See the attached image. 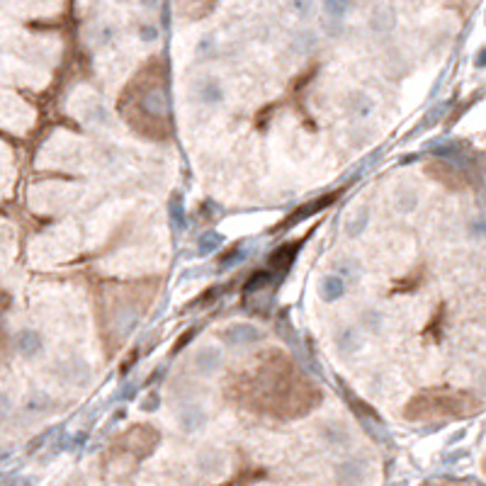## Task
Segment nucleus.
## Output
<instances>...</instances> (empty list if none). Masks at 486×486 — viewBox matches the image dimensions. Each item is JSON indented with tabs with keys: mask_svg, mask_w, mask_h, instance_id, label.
<instances>
[{
	"mask_svg": "<svg viewBox=\"0 0 486 486\" xmlns=\"http://www.w3.org/2000/svg\"><path fill=\"white\" fill-rule=\"evenodd\" d=\"M365 321H367V324H370V329H372V331H377V329H380V326H382V316H380V314H375V311H370V314L365 316Z\"/></svg>",
	"mask_w": 486,
	"mask_h": 486,
	"instance_id": "nucleus-22",
	"label": "nucleus"
},
{
	"mask_svg": "<svg viewBox=\"0 0 486 486\" xmlns=\"http://www.w3.org/2000/svg\"><path fill=\"white\" fill-rule=\"evenodd\" d=\"M222 245V236H219L217 231H207V234H202V236L197 238V250H199V255H209V253H214V250Z\"/></svg>",
	"mask_w": 486,
	"mask_h": 486,
	"instance_id": "nucleus-11",
	"label": "nucleus"
},
{
	"mask_svg": "<svg viewBox=\"0 0 486 486\" xmlns=\"http://www.w3.org/2000/svg\"><path fill=\"white\" fill-rule=\"evenodd\" d=\"M194 365H197L199 372L209 375V372L219 370V365H222V352H219L217 348H202V350L194 355Z\"/></svg>",
	"mask_w": 486,
	"mask_h": 486,
	"instance_id": "nucleus-5",
	"label": "nucleus"
},
{
	"mask_svg": "<svg viewBox=\"0 0 486 486\" xmlns=\"http://www.w3.org/2000/svg\"><path fill=\"white\" fill-rule=\"evenodd\" d=\"M392 24H394V10L389 8V5H382V8H377L375 13H372V27L375 29L385 32Z\"/></svg>",
	"mask_w": 486,
	"mask_h": 486,
	"instance_id": "nucleus-9",
	"label": "nucleus"
},
{
	"mask_svg": "<svg viewBox=\"0 0 486 486\" xmlns=\"http://www.w3.org/2000/svg\"><path fill=\"white\" fill-rule=\"evenodd\" d=\"M141 5H144V8H153V5L158 3V0H139Z\"/></svg>",
	"mask_w": 486,
	"mask_h": 486,
	"instance_id": "nucleus-25",
	"label": "nucleus"
},
{
	"mask_svg": "<svg viewBox=\"0 0 486 486\" xmlns=\"http://www.w3.org/2000/svg\"><path fill=\"white\" fill-rule=\"evenodd\" d=\"M222 338L224 343H229V345H250V343H255L260 338V334L253 324H234L224 331Z\"/></svg>",
	"mask_w": 486,
	"mask_h": 486,
	"instance_id": "nucleus-1",
	"label": "nucleus"
},
{
	"mask_svg": "<svg viewBox=\"0 0 486 486\" xmlns=\"http://www.w3.org/2000/svg\"><path fill=\"white\" fill-rule=\"evenodd\" d=\"M372 100L367 95H355L352 97V112H355L357 117H367L372 112Z\"/></svg>",
	"mask_w": 486,
	"mask_h": 486,
	"instance_id": "nucleus-16",
	"label": "nucleus"
},
{
	"mask_svg": "<svg viewBox=\"0 0 486 486\" xmlns=\"http://www.w3.org/2000/svg\"><path fill=\"white\" fill-rule=\"evenodd\" d=\"M309 5H311V0H294V10H296V13H301V15L309 10Z\"/></svg>",
	"mask_w": 486,
	"mask_h": 486,
	"instance_id": "nucleus-24",
	"label": "nucleus"
},
{
	"mask_svg": "<svg viewBox=\"0 0 486 486\" xmlns=\"http://www.w3.org/2000/svg\"><path fill=\"white\" fill-rule=\"evenodd\" d=\"M243 258H245V250L243 248H234V250H229V255H222V258H219V263H222V265H234V263H241Z\"/></svg>",
	"mask_w": 486,
	"mask_h": 486,
	"instance_id": "nucleus-19",
	"label": "nucleus"
},
{
	"mask_svg": "<svg viewBox=\"0 0 486 486\" xmlns=\"http://www.w3.org/2000/svg\"><path fill=\"white\" fill-rule=\"evenodd\" d=\"M270 283H273V273L270 270H255L248 278V283L243 285V292L245 294H255V292H263Z\"/></svg>",
	"mask_w": 486,
	"mask_h": 486,
	"instance_id": "nucleus-7",
	"label": "nucleus"
},
{
	"mask_svg": "<svg viewBox=\"0 0 486 486\" xmlns=\"http://www.w3.org/2000/svg\"><path fill=\"white\" fill-rule=\"evenodd\" d=\"M158 401H161V399H158V394H148V399L144 403H141V406L146 408V411H153V408L158 406Z\"/></svg>",
	"mask_w": 486,
	"mask_h": 486,
	"instance_id": "nucleus-23",
	"label": "nucleus"
},
{
	"mask_svg": "<svg viewBox=\"0 0 486 486\" xmlns=\"http://www.w3.org/2000/svg\"><path fill=\"white\" fill-rule=\"evenodd\" d=\"M199 95H202L204 102L214 105V102L222 100V88H219V83H214V80H202V85H199Z\"/></svg>",
	"mask_w": 486,
	"mask_h": 486,
	"instance_id": "nucleus-13",
	"label": "nucleus"
},
{
	"mask_svg": "<svg viewBox=\"0 0 486 486\" xmlns=\"http://www.w3.org/2000/svg\"><path fill=\"white\" fill-rule=\"evenodd\" d=\"M350 8H352V0H324L326 15H329L331 20H338V22L350 13Z\"/></svg>",
	"mask_w": 486,
	"mask_h": 486,
	"instance_id": "nucleus-8",
	"label": "nucleus"
},
{
	"mask_svg": "<svg viewBox=\"0 0 486 486\" xmlns=\"http://www.w3.org/2000/svg\"><path fill=\"white\" fill-rule=\"evenodd\" d=\"M338 345H341V350H345V352L355 350V348L360 345V341L355 338V331H343L338 336Z\"/></svg>",
	"mask_w": 486,
	"mask_h": 486,
	"instance_id": "nucleus-17",
	"label": "nucleus"
},
{
	"mask_svg": "<svg viewBox=\"0 0 486 486\" xmlns=\"http://www.w3.org/2000/svg\"><path fill=\"white\" fill-rule=\"evenodd\" d=\"M336 273H338L341 278L357 280L360 278V263H355V260H341V263L336 265Z\"/></svg>",
	"mask_w": 486,
	"mask_h": 486,
	"instance_id": "nucleus-14",
	"label": "nucleus"
},
{
	"mask_svg": "<svg viewBox=\"0 0 486 486\" xmlns=\"http://www.w3.org/2000/svg\"><path fill=\"white\" fill-rule=\"evenodd\" d=\"M296 258V243H287L283 248L275 250V255H270V265L275 270H287Z\"/></svg>",
	"mask_w": 486,
	"mask_h": 486,
	"instance_id": "nucleus-6",
	"label": "nucleus"
},
{
	"mask_svg": "<svg viewBox=\"0 0 486 486\" xmlns=\"http://www.w3.org/2000/svg\"><path fill=\"white\" fill-rule=\"evenodd\" d=\"M345 294V278H341L338 273L336 275H326L324 280H321V285H319V296L324 301H336V299H341V296Z\"/></svg>",
	"mask_w": 486,
	"mask_h": 486,
	"instance_id": "nucleus-3",
	"label": "nucleus"
},
{
	"mask_svg": "<svg viewBox=\"0 0 486 486\" xmlns=\"http://www.w3.org/2000/svg\"><path fill=\"white\" fill-rule=\"evenodd\" d=\"M336 197H338V194L331 192V194H326V197H321V199H311V202H306L304 207H299V209H296V212L287 219V222H285V227H292V224L301 222V219L311 217V214H319L321 209H326L331 202H336Z\"/></svg>",
	"mask_w": 486,
	"mask_h": 486,
	"instance_id": "nucleus-2",
	"label": "nucleus"
},
{
	"mask_svg": "<svg viewBox=\"0 0 486 486\" xmlns=\"http://www.w3.org/2000/svg\"><path fill=\"white\" fill-rule=\"evenodd\" d=\"M17 345H20V350H22L24 355H34V352L42 348V338H39L34 331H22V334H20V338H17Z\"/></svg>",
	"mask_w": 486,
	"mask_h": 486,
	"instance_id": "nucleus-10",
	"label": "nucleus"
},
{
	"mask_svg": "<svg viewBox=\"0 0 486 486\" xmlns=\"http://www.w3.org/2000/svg\"><path fill=\"white\" fill-rule=\"evenodd\" d=\"M139 34H141V39H146V42H153L158 32H156V27H151V24H141Z\"/></svg>",
	"mask_w": 486,
	"mask_h": 486,
	"instance_id": "nucleus-21",
	"label": "nucleus"
},
{
	"mask_svg": "<svg viewBox=\"0 0 486 486\" xmlns=\"http://www.w3.org/2000/svg\"><path fill=\"white\" fill-rule=\"evenodd\" d=\"M329 440H331V443H336V445H338V443H348L345 428H343V426H334V428L329 431Z\"/></svg>",
	"mask_w": 486,
	"mask_h": 486,
	"instance_id": "nucleus-20",
	"label": "nucleus"
},
{
	"mask_svg": "<svg viewBox=\"0 0 486 486\" xmlns=\"http://www.w3.org/2000/svg\"><path fill=\"white\" fill-rule=\"evenodd\" d=\"M416 202H418L416 192H411V190H399V194H396V207L401 209V212H411V209L416 207Z\"/></svg>",
	"mask_w": 486,
	"mask_h": 486,
	"instance_id": "nucleus-15",
	"label": "nucleus"
},
{
	"mask_svg": "<svg viewBox=\"0 0 486 486\" xmlns=\"http://www.w3.org/2000/svg\"><path fill=\"white\" fill-rule=\"evenodd\" d=\"M367 209H362V212H357V222L355 219H352L350 224H348V234H350V236H357V234H362V229L367 227Z\"/></svg>",
	"mask_w": 486,
	"mask_h": 486,
	"instance_id": "nucleus-18",
	"label": "nucleus"
},
{
	"mask_svg": "<svg viewBox=\"0 0 486 486\" xmlns=\"http://www.w3.org/2000/svg\"><path fill=\"white\" fill-rule=\"evenodd\" d=\"M168 209H171V222L176 229H185V212H183V197H178V194H173L171 197V204H168Z\"/></svg>",
	"mask_w": 486,
	"mask_h": 486,
	"instance_id": "nucleus-12",
	"label": "nucleus"
},
{
	"mask_svg": "<svg viewBox=\"0 0 486 486\" xmlns=\"http://www.w3.org/2000/svg\"><path fill=\"white\" fill-rule=\"evenodd\" d=\"M178 421H180L183 431L194 433V431H199L204 423H207V416H204V411L199 406H185L180 411V416H178Z\"/></svg>",
	"mask_w": 486,
	"mask_h": 486,
	"instance_id": "nucleus-4",
	"label": "nucleus"
}]
</instances>
